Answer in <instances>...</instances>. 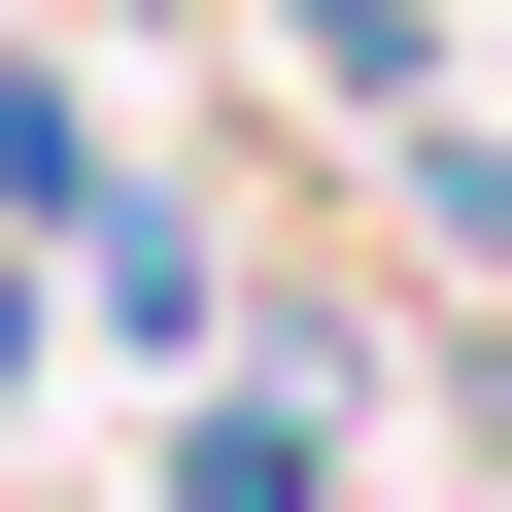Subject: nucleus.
<instances>
[{
	"instance_id": "2",
	"label": "nucleus",
	"mask_w": 512,
	"mask_h": 512,
	"mask_svg": "<svg viewBox=\"0 0 512 512\" xmlns=\"http://www.w3.org/2000/svg\"><path fill=\"white\" fill-rule=\"evenodd\" d=\"M239 35L308 69V137H410V103H478V35H444V0H239Z\"/></svg>"
},
{
	"instance_id": "1",
	"label": "nucleus",
	"mask_w": 512,
	"mask_h": 512,
	"mask_svg": "<svg viewBox=\"0 0 512 512\" xmlns=\"http://www.w3.org/2000/svg\"><path fill=\"white\" fill-rule=\"evenodd\" d=\"M342 444H376L342 376H274V342H239V376H171V410H137V512H376Z\"/></svg>"
}]
</instances>
